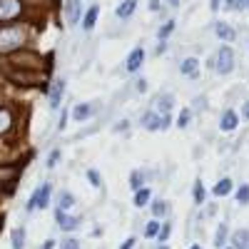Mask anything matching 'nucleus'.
<instances>
[{
  "instance_id": "37",
  "label": "nucleus",
  "mask_w": 249,
  "mask_h": 249,
  "mask_svg": "<svg viewBox=\"0 0 249 249\" xmlns=\"http://www.w3.org/2000/svg\"><path fill=\"white\" fill-rule=\"evenodd\" d=\"M135 88H137L140 92H144V90H147V82H144V80H137V82H135Z\"/></svg>"
},
{
  "instance_id": "4",
  "label": "nucleus",
  "mask_w": 249,
  "mask_h": 249,
  "mask_svg": "<svg viewBox=\"0 0 249 249\" xmlns=\"http://www.w3.org/2000/svg\"><path fill=\"white\" fill-rule=\"evenodd\" d=\"M23 13V3L20 0H0V23H13L15 18Z\"/></svg>"
},
{
  "instance_id": "5",
  "label": "nucleus",
  "mask_w": 249,
  "mask_h": 249,
  "mask_svg": "<svg viewBox=\"0 0 249 249\" xmlns=\"http://www.w3.org/2000/svg\"><path fill=\"white\" fill-rule=\"evenodd\" d=\"M5 68V65H3ZM5 75L18 82V85H37L40 82V72H30V70H13V68H5Z\"/></svg>"
},
{
  "instance_id": "25",
  "label": "nucleus",
  "mask_w": 249,
  "mask_h": 249,
  "mask_svg": "<svg viewBox=\"0 0 249 249\" xmlns=\"http://www.w3.org/2000/svg\"><path fill=\"white\" fill-rule=\"evenodd\" d=\"M157 232H160V222H150L147 227H144V237H157Z\"/></svg>"
},
{
  "instance_id": "34",
  "label": "nucleus",
  "mask_w": 249,
  "mask_h": 249,
  "mask_svg": "<svg viewBox=\"0 0 249 249\" xmlns=\"http://www.w3.org/2000/svg\"><path fill=\"white\" fill-rule=\"evenodd\" d=\"M88 177H90V182H92L95 187H100V184H102V177H100L95 170H90V172H88Z\"/></svg>"
},
{
  "instance_id": "19",
  "label": "nucleus",
  "mask_w": 249,
  "mask_h": 249,
  "mask_svg": "<svg viewBox=\"0 0 249 249\" xmlns=\"http://www.w3.org/2000/svg\"><path fill=\"white\" fill-rule=\"evenodd\" d=\"M230 192H232V179L224 177V179H219V182L214 184V195H217V197H227Z\"/></svg>"
},
{
  "instance_id": "41",
  "label": "nucleus",
  "mask_w": 249,
  "mask_h": 249,
  "mask_svg": "<svg viewBox=\"0 0 249 249\" xmlns=\"http://www.w3.org/2000/svg\"><path fill=\"white\" fill-rule=\"evenodd\" d=\"M53 247H55V242H53V239H48V242H45V247H43V249H53Z\"/></svg>"
},
{
  "instance_id": "43",
  "label": "nucleus",
  "mask_w": 249,
  "mask_h": 249,
  "mask_svg": "<svg viewBox=\"0 0 249 249\" xmlns=\"http://www.w3.org/2000/svg\"><path fill=\"white\" fill-rule=\"evenodd\" d=\"M244 117L249 120V102H247V105H244Z\"/></svg>"
},
{
  "instance_id": "12",
  "label": "nucleus",
  "mask_w": 249,
  "mask_h": 249,
  "mask_svg": "<svg viewBox=\"0 0 249 249\" xmlns=\"http://www.w3.org/2000/svg\"><path fill=\"white\" fill-rule=\"evenodd\" d=\"M249 247V230H237L232 234V249H247Z\"/></svg>"
},
{
  "instance_id": "42",
  "label": "nucleus",
  "mask_w": 249,
  "mask_h": 249,
  "mask_svg": "<svg viewBox=\"0 0 249 249\" xmlns=\"http://www.w3.org/2000/svg\"><path fill=\"white\" fill-rule=\"evenodd\" d=\"M3 224H5V214H0V232H3Z\"/></svg>"
},
{
  "instance_id": "21",
  "label": "nucleus",
  "mask_w": 249,
  "mask_h": 249,
  "mask_svg": "<svg viewBox=\"0 0 249 249\" xmlns=\"http://www.w3.org/2000/svg\"><path fill=\"white\" fill-rule=\"evenodd\" d=\"M147 202H150V190H144V187H142V190L135 192V207H144Z\"/></svg>"
},
{
  "instance_id": "31",
  "label": "nucleus",
  "mask_w": 249,
  "mask_h": 249,
  "mask_svg": "<svg viewBox=\"0 0 249 249\" xmlns=\"http://www.w3.org/2000/svg\"><path fill=\"white\" fill-rule=\"evenodd\" d=\"M187 122H190V110H182L179 117H177V124L179 127H187Z\"/></svg>"
},
{
  "instance_id": "17",
  "label": "nucleus",
  "mask_w": 249,
  "mask_h": 249,
  "mask_svg": "<svg viewBox=\"0 0 249 249\" xmlns=\"http://www.w3.org/2000/svg\"><path fill=\"white\" fill-rule=\"evenodd\" d=\"M65 10H68V20L75 25L77 20H80V0H68V8Z\"/></svg>"
},
{
  "instance_id": "2",
  "label": "nucleus",
  "mask_w": 249,
  "mask_h": 249,
  "mask_svg": "<svg viewBox=\"0 0 249 249\" xmlns=\"http://www.w3.org/2000/svg\"><path fill=\"white\" fill-rule=\"evenodd\" d=\"M214 68H217L219 75H227V72L234 70V50H232L230 45L219 48V53H217V57H214Z\"/></svg>"
},
{
  "instance_id": "10",
  "label": "nucleus",
  "mask_w": 249,
  "mask_h": 249,
  "mask_svg": "<svg viewBox=\"0 0 249 249\" xmlns=\"http://www.w3.org/2000/svg\"><path fill=\"white\" fill-rule=\"evenodd\" d=\"M179 70H182V75H187V77H197V75H199V60H197V57H187L182 65H179Z\"/></svg>"
},
{
  "instance_id": "7",
  "label": "nucleus",
  "mask_w": 249,
  "mask_h": 249,
  "mask_svg": "<svg viewBox=\"0 0 249 249\" xmlns=\"http://www.w3.org/2000/svg\"><path fill=\"white\" fill-rule=\"evenodd\" d=\"M55 219H57V224H60V230H65V232H75L77 227H80V219L77 217H70V214H65V212H55Z\"/></svg>"
},
{
  "instance_id": "27",
  "label": "nucleus",
  "mask_w": 249,
  "mask_h": 249,
  "mask_svg": "<svg viewBox=\"0 0 249 249\" xmlns=\"http://www.w3.org/2000/svg\"><path fill=\"white\" fill-rule=\"evenodd\" d=\"M192 195H195V202H197V204L204 202V187H202V182L195 184V192H192Z\"/></svg>"
},
{
  "instance_id": "8",
  "label": "nucleus",
  "mask_w": 249,
  "mask_h": 249,
  "mask_svg": "<svg viewBox=\"0 0 249 249\" xmlns=\"http://www.w3.org/2000/svg\"><path fill=\"white\" fill-rule=\"evenodd\" d=\"M142 62H144V50H142V48H135V50L127 55V62H124V68H127V72H137Z\"/></svg>"
},
{
  "instance_id": "26",
  "label": "nucleus",
  "mask_w": 249,
  "mask_h": 249,
  "mask_svg": "<svg viewBox=\"0 0 249 249\" xmlns=\"http://www.w3.org/2000/svg\"><path fill=\"white\" fill-rule=\"evenodd\" d=\"M172 30H175V20H167V23H164V25L160 28V40H164V37H167Z\"/></svg>"
},
{
  "instance_id": "29",
  "label": "nucleus",
  "mask_w": 249,
  "mask_h": 249,
  "mask_svg": "<svg viewBox=\"0 0 249 249\" xmlns=\"http://www.w3.org/2000/svg\"><path fill=\"white\" fill-rule=\"evenodd\" d=\"M157 105H162V112H167V110H170V105H172V97H170V95L157 97Z\"/></svg>"
},
{
  "instance_id": "33",
  "label": "nucleus",
  "mask_w": 249,
  "mask_h": 249,
  "mask_svg": "<svg viewBox=\"0 0 249 249\" xmlns=\"http://www.w3.org/2000/svg\"><path fill=\"white\" fill-rule=\"evenodd\" d=\"M57 160H60V150H53V152H50V157H48V167H55Z\"/></svg>"
},
{
  "instance_id": "45",
  "label": "nucleus",
  "mask_w": 249,
  "mask_h": 249,
  "mask_svg": "<svg viewBox=\"0 0 249 249\" xmlns=\"http://www.w3.org/2000/svg\"><path fill=\"white\" fill-rule=\"evenodd\" d=\"M190 249H202V247H199V244H192V247H190Z\"/></svg>"
},
{
  "instance_id": "28",
  "label": "nucleus",
  "mask_w": 249,
  "mask_h": 249,
  "mask_svg": "<svg viewBox=\"0 0 249 249\" xmlns=\"http://www.w3.org/2000/svg\"><path fill=\"white\" fill-rule=\"evenodd\" d=\"M164 212H167V204H164V202H155V204H152V214H155V217H162Z\"/></svg>"
},
{
  "instance_id": "18",
  "label": "nucleus",
  "mask_w": 249,
  "mask_h": 249,
  "mask_svg": "<svg viewBox=\"0 0 249 249\" xmlns=\"http://www.w3.org/2000/svg\"><path fill=\"white\" fill-rule=\"evenodd\" d=\"M10 124H13V115L8 107H0V135L8 132L10 130Z\"/></svg>"
},
{
  "instance_id": "46",
  "label": "nucleus",
  "mask_w": 249,
  "mask_h": 249,
  "mask_svg": "<svg viewBox=\"0 0 249 249\" xmlns=\"http://www.w3.org/2000/svg\"><path fill=\"white\" fill-rule=\"evenodd\" d=\"M244 8H249V0H244Z\"/></svg>"
},
{
  "instance_id": "44",
  "label": "nucleus",
  "mask_w": 249,
  "mask_h": 249,
  "mask_svg": "<svg viewBox=\"0 0 249 249\" xmlns=\"http://www.w3.org/2000/svg\"><path fill=\"white\" fill-rule=\"evenodd\" d=\"M167 3H170V5H179V0H167Z\"/></svg>"
},
{
  "instance_id": "11",
  "label": "nucleus",
  "mask_w": 249,
  "mask_h": 249,
  "mask_svg": "<svg viewBox=\"0 0 249 249\" xmlns=\"http://www.w3.org/2000/svg\"><path fill=\"white\" fill-rule=\"evenodd\" d=\"M214 33H217L219 40H227V43H232V40L237 37L234 28H232V25H227V23H217V25H214Z\"/></svg>"
},
{
  "instance_id": "24",
  "label": "nucleus",
  "mask_w": 249,
  "mask_h": 249,
  "mask_svg": "<svg viewBox=\"0 0 249 249\" xmlns=\"http://www.w3.org/2000/svg\"><path fill=\"white\" fill-rule=\"evenodd\" d=\"M237 202H239V204H249V184H239V190H237Z\"/></svg>"
},
{
  "instance_id": "38",
  "label": "nucleus",
  "mask_w": 249,
  "mask_h": 249,
  "mask_svg": "<svg viewBox=\"0 0 249 249\" xmlns=\"http://www.w3.org/2000/svg\"><path fill=\"white\" fill-rule=\"evenodd\" d=\"M219 5H222V0H210V8L212 10H219Z\"/></svg>"
},
{
  "instance_id": "6",
  "label": "nucleus",
  "mask_w": 249,
  "mask_h": 249,
  "mask_svg": "<svg viewBox=\"0 0 249 249\" xmlns=\"http://www.w3.org/2000/svg\"><path fill=\"white\" fill-rule=\"evenodd\" d=\"M142 124H144V130H150V132L164 130L170 124V117L167 115H157V112H147V115L142 117Z\"/></svg>"
},
{
  "instance_id": "32",
  "label": "nucleus",
  "mask_w": 249,
  "mask_h": 249,
  "mask_svg": "<svg viewBox=\"0 0 249 249\" xmlns=\"http://www.w3.org/2000/svg\"><path fill=\"white\" fill-rule=\"evenodd\" d=\"M227 10H237V8H244V0H227L224 3Z\"/></svg>"
},
{
  "instance_id": "40",
  "label": "nucleus",
  "mask_w": 249,
  "mask_h": 249,
  "mask_svg": "<svg viewBox=\"0 0 249 249\" xmlns=\"http://www.w3.org/2000/svg\"><path fill=\"white\" fill-rule=\"evenodd\" d=\"M160 8V0H150V10H157Z\"/></svg>"
},
{
  "instance_id": "13",
  "label": "nucleus",
  "mask_w": 249,
  "mask_h": 249,
  "mask_svg": "<svg viewBox=\"0 0 249 249\" xmlns=\"http://www.w3.org/2000/svg\"><path fill=\"white\" fill-rule=\"evenodd\" d=\"M135 8H137V0H122V3L117 5V18L120 20H127L135 13Z\"/></svg>"
},
{
  "instance_id": "3",
  "label": "nucleus",
  "mask_w": 249,
  "mask_h": 249,
  "mask_svg": "<svg viewBox=\"0 0 249 249\" xmlns=\"http://www.w3.org/2000/svg\"><path fill=\"white\" fill-rule=\"evenodd\" d=\"M50 192H53V187L50 184H40L37 190L33 192L30 202H28V210H45V207L50 204Z\"/></svg>"
},
{
  "instance_id": "30",
  "label": "nucleus",
  "mask_w": 249,
  "mask_h": 249,
  "mask_svg": "<svg viewBox=\"0 0 249 249\" xmlns=\"http://www.w3.org/2000/svg\"><path fill=\"white\" fill-rule=\"evenodd\" d=\"M130 187H132L135 192L142 190V175H140V172H132V184H130Z\"/></svg>"
},
{
  "instance_id": "9",
  "label": "nucleus",
  "mask_w": 249,
  "mask_h": 249,
  "mask_svg": "<svg viewBox=\"0 0 249 249\" xmlns=\"http://www.w3.org/2000/svg\"><path fill=\"white\" fill-rule=\"evenodd\" d=\"M62 95H65V82L60 80V82H55L53 90H50V107H53V110H57V107H60Z\"/></svg>"
},
{
  "instance_id": "15",
  "label": "nucleus",
  "mask_w": 249,
  "mask_h": 249,
  "mask_svg": "<svg viewBox=\"0 0 249 249\" xmlns=\"http://www.w3.org/2000/svg\"><path fill=\"white\" fill-rule=\"evenodd\" d=\"M97 15H100V8L92 5V8L85 13V18H82V28H85V30H92L95 23H97Z\"/></svg>"
},
{
  "instance_id": "14",
  "label": "nucleus",
  "mask_w": 249,
  "mask_h": 249,
  "mask_svg": "<svg viewBox=\"0 0 249 249\" xmlns=\"http://www.w3.org/2000/svg\"><path fill=\"white\" fill-rule=\"evenodd\" d=\"M222 130L224 132H232L234 127H237V124H239V120H237V112H232V110H227L224 115H222Z\"/></svg>"
},
{
  "instance_id": "39",
  "label": "nucleus",
  "mask_w": 249,
  "mask_h": 249,
  "mask_svg": "<svg viewBox=\"0 0 249 249\" xmlns=\"http://www.w3.org/2000/svg\"><path fill=\"white\" fill-rule=\"evenodd\" d=\"M132 247H135V239H127V242H124L120 249H132Z\"/></svg>"
},
{
  "instance_id": "47",
  "label": "nucleus",
  "mask_w": 249,
  "mask_h": 249,
  "mask_svg": "<svg viewBox=\"0 0 249 249\" xmlns=\"http://www.w3.org/2000/svg\"><path fill=\"white\" fill-rule=\"evenodd\" d=\"M160 249H167V247H164V244H162V247H160Z\"/></svg>"
},
{
  "instance_id": "16",
  "label": "nucleus",
  "mask_w": 249,
  "mask_h": 249,
  "mask_svg": "<svg viewBox=\"0 0 249 249\" xmlns=\"http://www.w3.org/2000/svg\"><path fill=\"white\" fill-rule=\"evenodd\" d=\"M95 112V105H90V102H85V105H77L75 110H72V117L80 122V120H88L90 115Z\"/></svg>"
},
{
  "instance_id": "23",
  "label": "nucleus",
  "mask_w": 249,
  "mask_h": 249,
  "mask_svg": "<svg viewBox=\"0 0 249 249\" xmlns=\"http://www.w3.org/2000/svg\"><path fill=\"white\" fill-rule=\"evenodd\" d=\"M25 247V230H15L13 232V249H23Z\"/></svg>"
},
{
  "instance_id": "36",
  "label": "nucleus",
  "mask_w": 249,
  "mask_h": 249,
  "mask_svg": "<svg viewBox=\"0 0 249 249\" xmlns=\"http://www.w3.org/2000/svg\"><path fill=\"white\" fill-rule=\"evenodd\" d=\"M157 234H160V244H162L164 239L170 237V224H164V227H162V232H157Z\"/></svg>"
},
{
  "instance_id": "1",
  "label": "nucleus",
  "mask_w": 249,
  "mask_h": 249,
  "mask_svg": "<svg viewBox=\"0 0 249 249\" xmlns=\"http://www.w3.org/2000/svg\"><path fill=\"white\" fill-rule=\"evenodd\" d=\"M25 43V33L20 28H0V53H15Z\"/></svg>"
},
{
  "instance_id": "35",
  "label": "nucleus",
  "mask_w": 249,
  "mask_h": 249,
  "mask_svg": "<svg viewBox=\"0 0 249 249\" xmlns=\"http://www.w3.org/2000/svg\"><path fill=\"white\" fill-rule=\"evenodd\" d=\"M60 249H82V247H80V242L68 239V242H62V247H60Z\"/></svg>"
},
{
  "instance_id": "22",
  "label": "nucleus",
  "mask_w": 249,
  "mask_h": 249,
  "mask_svg": "<svg viewBox=\"0 0 249 249\" xmlns=\"http://www.w3.org/2000/svg\"><path fill=\"white\" fill-rule=\"evenodd\" d=\"M227 244V224H219V230H217V234H214V247L219 249V247H224Z\"/></svg>"
},
{
  "instance_id": "20",
  "label": "nucleus",
  "mask_w": 249,
  "mask_h": 249,
  "mask_svg": "<svg viewBox=\"0 0 249 249\" xmlns=\"http://www.w3.org/2000/svg\"><path fill=\"white\" fill-rule=\"evenodd\" d=\"M72 204H75V197H72L70 192H62V195H60V207H57V210L65 212V210H70Z\"/></svg>"
}]
</instances>
